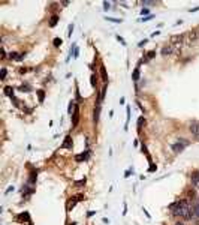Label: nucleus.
Here are the masks:
<instances>
[{
  "mask_svg": "<svg viewBox=\"0 0 199 225\" xmlns=\"http://www.w3.org/2000/svg\"><path fill=\"white\" fill-rule=\"evenodd\" d=\"M106 20L108 21H112V23H121V20H118V18H109V17H106Z\"/></svg>",
  "mask_w": 199,
  "mask_h": 225,
  "instance_id": "27",
  "label": "nucleus"
},
{
  "mask_svg": "<svg viewBox=\"0 0 199 225\" xmlns=\"http://www.w3.org/2000/svg\"><path fill=\"white\" fill-rule=\"evenodd\" d=\"M175 225H184V224H183V222H177Z\"/></svg>",
  "mask_w": 199,
  "mask_h": 225,
  "instance_id": "38",
  "label": "nucleus"
},
{
  "mask_svg": "<svg viewBox=\"0 0 199 225\" xmlns=\"http://www.w3.org/2000/svg\"><path fill=\"white\" fill-rule=\"evenodd\" d=\"M67 36H72V32H73V26H72V24H70V26H69V29H67Z\"/></svg>",
  "mask_w": 199,
  "mask_h": 225,
  "instance_id": "29",
  "label": "nucleus"
},
{
  "mask_svg": "<svg viewBox=\"0 0 199 225\" xmlns=\"http://www.w3.org/2000/svg\"><path fill=\"white\" fill-rule=\"evenodd\" d=\"M141 14H142V15H147V14H150V11L147 9V8H144V9L141 11Z\"/></svg>",
  "mask_w": 199,
  "mask_h": 225,
  "instance_id": "31",
  "label": "nucleus"
},
{
  "mask_svg": "<svg viewBox=\"0 0 199 225\" xmlns=\"http://www.w3.org/2000/svg\"><path fill=\"white\" fill-rule=\"evenodd\" d=\"M189 128H190V132H192L193 135L199 137V122H192Z\"/></svg>",
  "mask_w": 199,
  "mask_h": 225,
  "instance_id": "6",
  "label": "nucleus"
},
{
  "mask_svg": "<svg viewBox=\"0 0 199 225\" xmlns=\"http://www.w3.org/2000/svg\"><path fill=\"white\" fill-rule=\"evenodd\" d=\"M142 5H145V6H150V5H154V2H144Z\"/></svg>",
  "mask_w": 199,
  "mask_h": 225,
  "instance_id": "34",
  "label": "nucleus"
},
{
  "mask_svg": "<svg viewBox=\"0 0 199 225\" xmlns=\"http://www.w3.org/2000/svg\"><path fill=\"white\" fill-rule=\"evenodd\" d=\"M192 183H193V186L199 189V173H195V174H192Z\"/></svg>",
  "mask_w": 199,
  "mask_h": 225,
  "instance_id": "9",
  "label": "nucleus"
},
{
  "mask_svg": "<svg viewBox=\"0 0 199 225\" xmlns=\"http://www.w3.org/2000/svg\"><path fill=\"white\" fill-rule=\"evenodd\" d=\"M99 116H100V102L97 101L96 107H94V112H93V122L97 125L99 123Z\"/></svg>",
  "mask_w": 199,
  "mask_h": 225,
  "instance_id": "5",
  "label": "nucleus"
},
{
  "mask_svg": "<svg viewBox=\"0 0 199 225\" xmlns=\"http://www.w3.org/2000/svg\"><path fill=\"white\" fill-rule=\"evenodd\" d=\"M26 72H27V69H26V68H21V69H19V74H26Z\"/></svg>",
  "mask_w": 199,
  "mask_h": 225,
  "instance_id": "36",
  "label": "nucleus"
},
{
  "mask_svg": "<svg viewBox=\"0 0 199 225\" xmlns=\"http://www.w3.org/2000/svg\"><path fill=\"white\" fill-rule=\"evenodd\" d=\"M70 225H76V224H75V222H72V224H70Z\"/></svg>",
  "mask_w": 199,
  "mask_h": 225,
  "instance_id": "39",
  "label": "nucleus"
},
{
  "mask_svg": "<svg viewBox=\"0 0 199 225\" xmlns=\"http://www.w3.org/2000/svg\"><path fill=\"white\" fill-rule=\"evenodd\" d=\"M3 92H5V95H6V96L14 98V89H12L11 86H6V87L3 89Z\"/></svg>",
  "mask_w": 199,
  "mask_h": 225,
  "instance_id": "12",
  "label": "nucleus"
},
{
  "mask_svg": "<svg viewBox=\"0 0 199 225\" xmlns=\"http://www.w3.org/2000/svg\"><path fill=\"white\" fill-rule=\"evenodd\" d=\"M142 122H144V117H139V120H138V131H141V126H142Z\"/></svg>",
  "mask_w": 199,
  "mask_h": 225,
  "instance_id": "26",
  "label": "nucleus"
},
{
  "mask_svg": "<svg viewBox=\"0 0 199 225\" xmlns=\"http://www.w3.org/2000/svg\"><path fill=\"white\" fill-rule=\"evenodd\" d=\"M103 8H105V11H109V8H111V3H109V2H103Z\"/></svg>",
  "mask_w": 199,
  "mask_h": 225,
  "instance_id": "24",
  "label": "nucleus"
},
{
  "mask_svg": "<svg viewBox=\"0 0 199 225\" xmlns=\"http://www.w3.org/2000/svg\"><path fill=\"white\" fill-rule=\"evenodd\" d=\"M126 116H127V117H126V125H124V129H127V126H129V120H130V108H129V107L126 108Z\"/></svg>",
  "mask_w": 199,
  "mask_h": 225,
  "instance_id": "17",
  "label": "nucleus"
},
{
  "mask_svg": "<svg viewBox=\"0 0 199 225\" xmlns=\"http://www.w3.org/2000/svg\"><path fill=\"white\" fill-rule=\"evenodd\" d=\"M78 120H79V111H78V107H76V110L73 111V116H72V126H76Z\"/></svg>",
  "mask_w": 199,
  "mask_h": 225,
  "instance_id": "7",
  "label": "nucleus"
},
{
  "mask_svg": "<svg viewBox=\"0 0 199 225\" xmlns=\"http://www.w3.org/2000/svg\"><path fill=\"white\" fill-rule=\"evenodd\" d=\"M75 110H76V104H75L73 101H70V102H69V108H67V112H69V114H72V111H75Z\"/></svg>",
  "mask_w": 199,
  "mask_h": 225,
  "instance_id": "16",
  "label": "nucleus"
},
{
  "mask_svg": "<svg viewBox=\"0 0 199 225\" xmlns=\"http://www.w3.org/2000/svg\"><path fill=\"white\" fill-rule=\"evenodd\" d=\"M189 144H190V141H189V140H186V138H180L175 144H172L171 147H172V152H174V153H181V152Z\"/></svg>",
  "mask_w": 199,
  "mask_h": 225,
  "instance_id": "2",
  "label": "nucleus"
},
{
  "mask_svg": "<svg viewBox=\"0 0 199 225\" xmlns=\"http://www.w3.org/2000/svg\"><path fill=\"white\" fill-rule=\"evenodd\" d=\"M91 86H93V87L96 86V77H94V75H91Z\"/></svg>",
  "mask_w": 199,
  "mask_h": 225,
  "instance_id": "32",
  "label": "nucleus"
},
{
  "mask_svg": "<svg viewBox=\"0 0 199 225\" xmlns=\"http://www.w3.org/2000/svg\"><path fill=\"white\" fill-rule=\"evenodd\" d=\"M75 185H76V186H81V185H85V179H83V180H79V182H75Z\"/></svg>",
  "mask_w": 199,
  "mask_h": 225,
  "instance_id": "30",
  "label": "nucleus"
},
{
  "mask_svg": "<svg viewBox=\"0 0 199 225\" xmlns=\"http://www.w3.org/2000/svg\"><path fill=\"white\" fill-rule=\"evenodd\" d=\"M196 11H199V6L198 8H193V9H189V12H196Z\"/></svg>",
  "mask_w": 199,
  "mask_h": 225,
  "instance_id": "37",
  "label": "nucleus"
},
{
  "mask_svg": "<svg viewBox=\"0 0 199 225\" xmlns=\"http://www.w3.org/2000/svg\"><path fill=\"white\" fill-rule=\"evenodd\" d=\"M2 59H6V51H5V48H2Z\"/></svg>",
  "mask_w": 199,
  "mask_h": 225,
  "instance_id": "33",
  "label": "nucleus"
},
{
  "mask_svg": "<svg viewBox=\"0 0 199 225\" xmlns=\"http://www.w3.org/2000/svg\"><path fill=\"white\" fill-rule=\"evenodd\" d=\"M132 78H133V81H138V78H139V68H136V69L133 71Z\"/></svg>",
  "mask_w": 199,
  "mask_h": 225,
  "instance_id": "20",
  "label": "nucleus"
},
{
  "mask_svg": "<svg viewBox=\"0 0 199 225\" xmlns=\"http://www.w3.org/2000/svg\"><path fill=\"white\" fill-rule=\"evenodd\" d=\"M174 53V48H172V45H169V47H165V48H162V56H169V54H172Z\"/></svg>",
  "mask_w": 199,
  "mask_h": 225,
  "instance_id": "11",
  "label": "nucleus"
},
{
  "mask_svg": "<svg viewBox=\"0 0 199 225\" xmlns=\"http://www.w3.org/2000/svg\"><path fill=\"white\" fill-rule=\"evenodd\" d=\"M100 75H102V81L106 84V83H108V74H106V68H105L103 65L100 66Z\"/></svg>",
  "mask_w": 199,
  "mask_h": 225,
  "instance_id": "8",
  "label": "nucleus"
},
{
  "mask_svg": "<svg viewBox=\"0 0 199 225\" xmlns=\"http://www.w3.org/2000/svg\"><path fill=\"white\" fill-rule=\"evenodd\" d=\"M105 93H106V86L102 89V92H100V96H99V102H102L103 101V98H105Z\"/></svg>",
  "mask_w": 199,
  "mask_h": 225,
  "instance_id": "22",
  "label": "nucleus"
},
{
  "mask_svg": "<svg viewBox=\"0 0 199 225\" xmlns=\"http://www.w3.org/2000/svg\"><path fill=\"white\" fill-rule=\"evenodd\" d=\"M169 210L172 212L174 216H181L184 219H193L195 218V215H193V212L190 209V204H189L187 200H180V201L171 204Z\"/></svg>",
  "mask_w": 199,
  "mask_h": 225,
  "instance_id": "1",
  "label": "nucleus"
},
{
  "mask_svg": "<svg viewBox=\"0 0 199 225\" xmlns=\"http://www.w3.org/2000/svg\"><path fill=\"white\" fill-rule=\"evenodd\" d=\"M57 21H58V17L52 15V17H51V21H50V26H51V27H54V26L57 24Z\"/></svg>",
  "mask_w": 199,
  "mask_h": 225,
  "instance_id": "19",
  "label": "nucleus"
},
{
  "mask_svg": "<svg viewBox=\"0 0 199 225\" xmlns=\"http://www.w3.org/2000/svg\"><path fill=\"white\" fill-rule=\"evenodd\" d=\"M24 57V54H18V53H11L9 54V59L11 60H21Z\"/></svg>",
  "mask_w": 199,
  "mask_h": 225,
  "instance_id": "13",
  "label": "nucleus"
},
{
  "mask_svg": "<svg viewBox=\"0 0 199 225\" xmlns=\"http://www.w3.org/2000/svg\"><path fill=\"white\" fill-rule=\"evenodd\" d=\"M19 90H21V92H29V90H30V87H29V86H21V87H19Z\"/></svg>",
  "mask_w": 199,
  "mask_h": 225,
  "instance_id": "28",
  "label": "nucleus"
},
{
  "mask_svg": "<svg viewBox=\"0 0 199 225\" xmlns=\"http://www.w3.org/2000/svg\"><path fill=\"white\" fill-rule=\"evenodd\" d=\"M6 74H8V71H6V68H3V69H2V81L6 78Z\"/></svg>",
  "mask_w": 199,
  "mask_h": 225,
  "instance_id": "25",
  "label": "nucleus"
},
{
  "mask_svg": "<svg viewBox=\"0 0 199 225\" xmlns=\"http://www.w3.org/2000/svg\"><path fill=\"white\" fill-rule=\"evenodd\" d=\"M156 56V51H148L147 54H145V60H150V59H153Z\"/></svg>",
  "mask_w": 199,
  "mask_h": 225,
  "instance_id": "21",
  "label": "nucleus"
},
{
  "mask_svg": "<svg viewBox=\"0 0 199 225\" xmlns=\"http://www.w3.org/2000/svg\"><path fill=\"white\" fill-rule=\"evenodd\" d=\"M36 93H37V98H39V102H44V99H45V92H44V90H37Z\"/></svg>",
  "mask_w": 199,
  "mask_h": 225,
  "instance_id": "18",
  "label": "nucleus"
},
{
  "mask_svg": "<svg viewBox=\"0 0 199 225\" xmlns=\"http://www.w3.org/2000/svg\"><path fill=\"white\" fill-rule=\"evenodd\" d=\"M18 221H29V222H30V216H29V213H27V212L21 213V215L18 216ZM30 224H32V222H30Z\"/></svg>",
  "mask_w": 199,
  "mask_h": 225,
  "instance_id": "14",
  "label": "nucleus"
},
{
  "mask_svg": "<svg viewBox=\"0 0 199 225\" xmlns=\"http://www.w3.org/2000/svg\"><path fill=\"white\" fill-rule=\"evenodd\" d=\"M190 209H192V212H193L195 218H199V200H198V198H195V200L192 201V206H190Z\"/></svg>",
  "mask_w": 199,
  "mask_h": 225,
  "instance_id": "4",
  "label": "nucleus"
},
{
  "mask_svg": "<svg viewBox=\"0 0 199 225\" xmlns=\"http://www.w3.org/2000/svg\"><path fill=\"white\" fill-rule=\"evenodd\" d=\"M62 147H63V149H72V138H70L69 135L65 138V143H63Z\"/></svg>",
  "mask_w": 199,
  "mask_h": 225,
  "instance_id": "10",
  "label": "nucleus"
},
{
  "mask_svg": "<svg viewBox=\"0 0 199 225\" xmlns=\"http://www.w3.org/2000/svg\"><path fill=\"white\" fill-rule=\"evenodd\" d=\"M84 197L79 194V195H75V197H72L70 200H69V204H67V210H70V209H73L75 207V204L78 203V200H83Z\"/></svg>",
  "mask_w": 199,
  "mask_h": 225,
  "instance_id": "3",
  "label": "nucleus"
},
{
  "mask_svg": "<svg viewBox=\"0 0 199 225\" xmlns=\"http://www.w3.org/2000/svg\"><path fill=\"white\" fill-rule=\"evenodd\" d=\"M52 44H54V47H60V45H62V39H60V38H55V39L52 41Z\"/></svg>",
  "mask_w": 199,
  "mask_h": 225,
  "instance_id": "23",
  "label": "nucleus"
},
{
  "mask_svg": "<svg viewBox=\"0 0 199 225\" xmlns=\"http://www.w3.org/2000/svg\"><path fill=\"white\" fill-rule=\"evenodd\" d=\"M87 158H88V152H84L83 155H76V156H75V159H76L78 162L79 161H85Z\"/></svg>",
  "mask_w": 199,
  "mask_h": 225,
  "instance_id": "15",
  "label": "nucleus"
},
{
  "mask_svg": "<svg viewBox=\"0 0 199 225\" xmlns=\"http://www.w3.org/2000/svg\"><path fill=\"white\" fill-rule=\"evenodd\" d=\"M144 44H147V39H144V41H141V42H139V47H144Z\"/></svg>",
  "mask_w": 199,
  "mask_h": 225,
  "instance_id": "35",
  "label": "nucleus"
}]
</instances>
